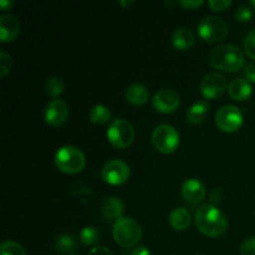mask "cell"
Listing matches in <instances>:
<instances>
[{"mask_svg":"<svg viewBox=\"0 0 255 255\" xmlns=\"http://www.w3.org/2000/svg\"><path fill=\"white\" fill-rule=\"evenodd\" d=\"M196 227L202 234L209 238H218L226 234L228 229V219L226 214L213 204H203L194 216Z\"/></svg>","mask_w":255,"mask_h":255,"instance_id":"obj_1","label":"cell"},{"mask_svg":"<svg viewBox=\"0 0 255 255\" xmlns=\"http://www.w3.org/2000/svg\"><path fill=\"white\" fill-rule=\"evenodd\" d=\"M208 61L212 67L224 72H237L244 65V54L234 45H219L211 50Z\"/></svg>","mask_w":255,"mask_h":255,"instance_id":"obj_2","label":"cell"},{"mask_svg":"<svg viewBox=\"0 0 255 255\" xmlns=\"http://www.w3.org/2000/svg\"><path fill=\"white\" fill-rule=\"evenodd\" d=\"M114 239L122 248H133L142 238V228L134 219L122 217L115 222L112 229Z\"/></svg>","mask_w":255,"mask_h":255,"instance_id":"obj_3","label":"cell"},{"mask_svg":"<svg viewBox=\"0 0 255 255\" xmlns=\"http://www.w3.org/2000/svg\"><path fill=\"white\" fill-rule=\"evenodd\" d=\"M54 159L57 168L67 174L80 173L86 166L84 152L74 146H64L57 149Z\"/></svg>","mask_w":255,"mask_h":255,"instance_id":"obj_4","label":"cell"},{"mask_svg":"<svg viewBox=\"0 0 255 255\" xmlns=\"http://www.w3.org/2000/svg\"><path fill=\"white\" fill-rule=\"evenodd\" d=\"M134 128L129 121L125 119H117L110 124L107 129V139L114 147L125 149L132 144L134 139Z\"/></svg>","mask_w":255,"mask_h":255,"instance_id":"obj_5","label":"cell"},{"mask_svg":"<svg viewBox=\"0 0 255 255\" xmlns=\"http://www.w3.org/2000/svg\"><path fill=\"white\" fill-rule=\"evenodd\" d=\"M152 143L161 153H173L179 146V134L169 125H159L152 132Z\"/></svg>","mask_w":255,"mask_h":255,"instance_id":"obj_6","label":"cell"},{"mask_svg":"<svg viewBox=\"0 0 255 255\" xmlns=\"http://www.w3.org/2000/svg\"><path fill=\"white\" fill-rule=\"evenodd\" d=\"M198 34L209 44L223 41L228 35V25L218 16H207L198 24Z\"/></svg>","mask_w":255,"mask_h":255,"instance_id":"obj_7","label":"cell"},{"mask_svg":"<svg viewBox=\"0 0 255 255\" xmlns=\"http://www.w3.org/2000/svg\"><path fill=\"white\" fill-rule=\"evenodd\" d=\"M217 127L226 133H234L242 127L244 121L241 110L233 105H224L217 111L214 117Z\"/></svg>","mask_w":255,"mask_h":255,"instance_id":"obj_8","label":"cell"},{"mask_svg":"<svg viewBox=\"0 0 255 255\" xmlns=\"http://www.w3.org/2000/svg\"><path fill=\"white\" fill-rule=\"evenodd\" d=\"M131 169L122 159H111L101 169V177L110 186H121L129 179Z\"/></svg>","mask_w":255,"mask_h":255,"instance_id":"obj_9","label":"cell"},{"mask_svg":"<svg viewBox=\"0 0 255 255\" xmlns=\"http://www.w3.org/2000/svg\"><path fill=\"white\" fill-rule=\"evenodd\" d=\"M227 87H228V82L223 75L219 72H209L201 81L199 90L203 97L208 100H216L223 96Z\"/></svg>","mask_w":255,"mask_h":255,"instance_id":"obj_10","label":"cell"},{"mask_svg":"<svg viewBox=\"0 0 255 255\" xmlns=\"http://www.w3.org/2000/svg\"><path fill=\"white\" fill-rule=\"evenodd\" d=\"M152 104L157 112L169 115L178 110L179 105H181V97L174 90L162 89L154 94Z\"/></svg>","mask_w":255,"mask_h":255,"instance_id":"obj_11","label":"cell"},{"mask_svg":"<svg viewBox=\"0 0 255 255\" xmlns=\"http://www.w3.org/2000/svg\"><path fill=\"white\" fill-rule=\"evenodd\" d=\"M69 117V106L62 100H52L45 109V121L52 127H59Z\"/></svg>","mask_w":255,"mask_h":255,"instance_id":"obj_12","label":"cell"},{"mask_svg":"<svg viewBox=\"0 0 255 255\" xmlns=\"http://www.w3.org/2000/svg\"><path fill=\"white\" fill-rule=\"evenodd\" d=\"M182 196L187 203L197 206L204 201L207 191L204 184L197 178H189L182 184Z\"/></svg>","mask_w":255,"mask_h":255,"instance_id":"obj_13","label":"cell"},{"mask_svg":"<svg viewBox=\"0 0 255 255\" xmlns=\"http://www.w3.org/2000/svg\"><path fill=\"white\" fill-rule=\"evenodd\" d=\"M20 32L19 20L11 14H4L0 16V39L2 42H11Z\"/></svg>","mask_w":255,"mask_h":255,"instance_id":"obj_14","label":"cell"},{"mask_svg":"<svg viewBox=\"0 0 255 255\" xmlns=\"http://www.w3.org/2000/svg\"><path fill=\"white\" fill-rule=\"evenodd\" d=\"M252 90L251 82L246 79H234L228 87L231 99L238 102L248 100L252 96Z\"/></svg>","mask_w":255,"mask_h":255,"instance_id":"obj_15","label":"cell"},{"mask_svg":"<svg viewBox=\"0 0 255 255\" xmlns=\"http://www.w3.org/2000/svg\"><path fill=\"white\" fill-rule=\"evenodd\" d=\"M168 222L171 224L172 228L177 232H183L189 228L192 222V217L189 211L182 207H177V208L172 209V212L168 216Z\"/></svg>","mask_w":255,"mask_h":255,"instance_id":"obj_16","label":"cell"},{"mask_svg":"<svg viewBox=\"0 0 255 255\" xmlns=\"http://www.w3.org/2000/svg\"><path fill=\"white\" fill-rule=\"evenodd\" d=\"M102 214L109 222L119 221L124 214V203L117 197H107L102 203Z\"/></svg>","mask_w":255,"mask_h":255,"instance_id":"obj_17","label":"cell"},{"mask_svg":"<svg viewBox=\"0 0 255 255\" xmlns=\"http://www.w3.org/2000/svg\"><path fill=\"white\" fill-rule=\"evenodd\" d=\"M196 42V35L193 31L187 27H182V29H177L176 31L172 34V45L176 47L177 50H188Z\"/></svg>","mask_w":255,"mask_h":255,"instance_id":"obj_18","label":"cell"},{"mask_svg":"<svg viewBox=\"0 0 255 255\" xmlns=\"http://www.w3.org/2000/svg\"><path fill=\"white\" fill-rule=\"evenodd\" d=\"M126 100L133 106H142L149 100V91L143 85L133 84L127 89Z\"/></svg>","mask_w":255,"mask_h":255,"instance_id":"obj_19","label":"cell"},{"mask_svg":"<svg viewBox=\"0 0 255 255\" xmlns=\"http://www.w3.org/2000/svg\"><path fill=\"white\" fill-rule=\"evenodd\" d=\"M208 112V104L206 101H198L192 105L187 111V121L192 125H199L204 121Z\"/></svg>","mask_w":255,"mask_h":255,"instance_id":"obj_20","label":"cell"},{"mask_svg":"<svg viewBox=\"0 0 255 255\" xmlns=\"http://www.w3.org/2000/svg\"><path fill=\"white\" fill-rule=\"evenodd\" d=\"M89 117L92 124L105 125L112 119V112L109 107L104 106V105H96L90 110Z\"/></svg>","mask_w":255,"mask_h":255,"instance_id":"obj_21","label":"cell"},{"mask_svg":"<svg viewBox=\"0 0 255 255\" xmlns=\"http://www.w3.org/2000/svg\"><path fill=\"white\" fill-rule=\"evenodd\" d=\"M77 244L76 241L72 236L70 234H62V236L57 237L56 241H55V249H56L59 253H71V252L76 251Z\"/></svg>","mask_w":255,"mask_h":255,"instance_id":"obj_22","label":"cell"},{"mask_svg":"<svg viewBox=\"0 0 255 255\" xmlns=\"http://www.w3.org/2000/svg\"><path fill=\"white\" fill-rule=\"evenodd\" d=\"M64 89H65L64 81L57 76L50 77V79L46 81V85H45L46 94L51 97L60 96V95L64 92Z\"/></svg>","mask_w":255,"mask_h":255,"instance_id":"obj_23","label":"cell"},{"mask_svg":"<svg viewBox=\"0 0 255 255\" xmlns=\"http://www.w3.org/2000/svg\"><path fill=\"white\" fill-rule=\"evenodd\" d=\"M100 233L95 227H85L80 233V241L84 246H95L99 242Z\"/></svg>","mask_w":255,"mask_h":255,"instance_id":"obj_24","label":"cell"},{"mask_svg":"<svg viewBox=\"0 0 255 255\" xmlns=\"http://www.w3.org/2000/svg\"><path fill=\"white\" fill-rule=\"evenodd\" d=\"M0 255H26V253L16 242L5 241L0 246Z\"/></svg>","mask_w":255,"mask_h":255,"instance_id":"obj_25","label":"cell"},{"mask_svg":"<svg viewBox=\"0 0 255 255\" xmlns=\"http://www.w3.org/2000/svg\"><path fill=\"white\" fill-rule=\"evenodd\" d=\"M12 67V59L7 52L1 51L0 52V76L5 77Z\"/></svg>","mask_w":255,"mask_h":255,"instance_id":"obj_26","label":"cell"},{"mask_svg":"<svg viewBox=\"0 0 255 255\" xmlns=\"http://www.w3.org/2000/svg\"><path fill=\"white\" fill-rule=\"evenodd\" d=\"M244 50L251 59L255 60V29L248 34L244 41Z\"/></svg>","mask_w":255,"mask_h":255,"instance_id":"obj_27","label":"cell"},{"mask_svg":"<svg viewBox=\"0 0 255 255\" xmlns=\"http://www.w3.org/2000/svg\"><path fill=\"white\" fill-rule=\"evenodd\" d=\"M253 17V12L248 6H241L236 11V19L239 22H249Z\"/></svg>","mask_w":255,"mask_h":255,"instance_id":"obj_28","label":"cell"},{"mask_svg":"<svg viewBox=\"0 0 255 255\" xmlns=\"http://www.w3.org/2000/svg\"><path fill=\"white\" fill-rule=\"evenodd\" d=\"M239 252H241V255H255V237L246 239L242 243Z\"/></svg>","mask_w":255,"mask_h":255,"instance_id":"obj_29","label":"cell"},{"mask_svg":"<svg viewBox=\"0 0 255 255\" xmlns=\"http://www.w3.org/2000/svg\"><path fill=\"white\" fill-rule=\"evenodd\" d=\"M209 7L214 11H224L232 5L231 0H211L208 1Z\"/></svg>","mask_w":255,"mask_h":255,"instance_id":"obj_30","label":"cell"},{"mask_svg":"<svg viewBox=\"0 0 255 255\" xmlns=\"http://www.w3.org/2000/svg\"><path fill=\"white\" fill-rule=\"evenodd\" d=\"M244 75L249 82L255 84V61H249L244 66Z\"/></svg>","mask_w":255,"mask_h":255,"instance_id":"obj_31","label":"cell"},{"mask_svg":"<svg viewBox=\"0 0 255 255\" xmlns=\"http://www.w3.org/2000/svg\"><path fill=\"white\" fill-rule=\"evenodd\" d=\"M204 4L203 0H197V1H179V5L188 10H194L197 7H201Z\"/></svg>","mask_w":255,"mask_h":255,"instance_id":"obj_32","label":"cell"},{"mask_svg":"<svg viewBox=\"0 0 255 255\" xmlns=\"http://www.w3.org/2000/svg\"><path fill=\"white\" fill-rule=\"evenodd\" d=\"M90 255H112V252L106 247H95Z\"/></svg>","mask_w":255,"mask_h":255,"instance_id":"obj_33","label":"cell"},{"mask_svg":"<svg viewBox=\"0 0 255 255\" xmlns=\"http://www.w3.org/2000/svg\"><path fill=\"white\" fill-rule=\"evenodd\" d=\"M127 255H151V252H149L146 247L139 246V247H136V248L132 249V251L129 252Z\"/></svg>","mask_w":255,"mask_h":255,"instance_id":"obj_34","label":"cell"},{"mask_svg":"<svg viewBox=\"0 0 255 255\" xmlns=\"http://www.w3.org/2000/svg\"><path fill=\"white\" fill-rule=\"evenodd\" d=\"M12 5H14V2L12 1H6V0H1V1H0V7H1L2 10L10 9Z\"/></svg>","mask_w":255,"mask_h":255,"instance_id":"obj_35","label":"cell"},{"mask_svg":"<svg viewBox=\"0 0 255 255\" xmlns=\"http://www.w3.org/2000/svg\"><path fill=\"white\" fill-rule=\"evenodd\" d=\"M119 4L122 5V6H131L133 1H119Z\"/></svg>","mask_w":255,"mask_h":255,"instance_id":"obj_36","label":"cell"},{"mask_svg":"<svg viewBox=\"0 0 255 255\" xmlns=\"http://www.w3.org/2000/svg\"><path fill=\"white\" fill-rule=\"evenodd\" d=\"M251 5H252V6H253L254 9H255V0H252V1H251Z\"/></svg>","mask_w":255,"mask_h":255,"instance_id":"obj_37","label":"cell"},{"mask_svg":"<svg viewBox=\"0 0 255 255\" xmlns=\"http://www.w3.org/2000/svg\"><path fill=\"white\" fill-rule=\"evenodd\" d=\"M69 255H76V254H69Z\"/></svg>","mask_w":255,"mask_h":255,"instance_id":"obj_38","label":"cell"}]
</instances>
